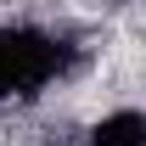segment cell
I'll use <instances>...</instances> for the list:
<instances>
[{"label":"cell","instance_id":"7a4b0ae2","mask_svg":"<svg viewBox=\"0 0 146 146\" xmlns=\"http://www.w3.org/2000/svg\"><path fill=\"white\" fill-rule=\"evenodd\" d=\"M90 146H146V112L118 107L90 129Z\"/></svg>","mask_w":146,"mask_h":146},{"label":"cell","instance_id":"6da1fadb","mask_svg":"<svg viewBox=\"0 0 146 146\" xmlns=\"http://www.w3.org/2000/svg\"><path fill=\"white\" fill-rule=\"evenodd\" d=\"M68 68V45L45 28H0V101L34 96Z\"/></svg>","mask_w":146,"mask_h":146}]
</instances>
